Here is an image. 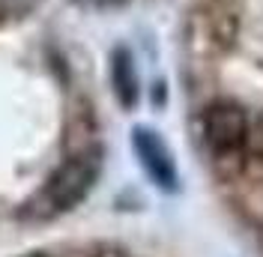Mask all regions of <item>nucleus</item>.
Returning <instances> with one entry per match:
<instances>
[{
  "instance_id": "obj_1",
  "label": "nucleus",
  "mask_w": 263,
  "mask_h": 257,
  "mask_svg": "<svg viewBox=\"0 0 263 257\" xmlns=\"http://www.w3.org/2000/svg\"><path fill=\"white\" fill-rule=\"evenodd\" d=\"M99 168H102L99 150H84L78 156L66 159L48 177V182L39 189V194L27 204L30 207L27 212L36 218H51V215H60V212L78 207L90 194V189L96 186Z\"/></svg>"
},
{
  "instance_id": "obj_2",
  "label": "nucleus",
  "mask_w": 263,
  "mask_h": 257,
  "mask_svg": "<svg viewBox=\"0 0 263 257\" xmlns=\"http://www.w3.org/2000/svg\"><path fill=\"white\" fill-rule=\"evenodd\" d=\"M203 138L215 159L236 156L248 141L246 111L233 102H215L203 114Z\"/></svg>"
},
{
  "instance_id": "obj_3",
  "label": "nucleus",
  "mask_w": 263,
  "mask_h": 257,
  "mask_svg": "<svg viewBox=\"0 0 263 257\" xmlns=\"http://www.w3.org/2000/svg\"><path fill=\"white\" fill-rule=\"evenodd\" d=\"M132 144H135V153L144 164V171L159 189H174L177 186V168H174V159H171V150L164 146V141L153 128H135Z\"/></svg>"
},
{
  "instance_id": "obj_4",
  "label": "nucleus",
  "mask_w": 263,
  "mask_h": 257,
  "mask_svg": "<svg viewBox=\"0 0 263 257\" xmlns=\"http://www.w3.org/2000/svg\"><path fill=\"white\" fill-rule=\"evenodd\" d=\"M111 78H114V90L117 99L132 108L138 102V75H135V63H132V54L126 48L114 51V63H111Z\"/></svg>"
},
{
  "instance_id": "obj_5",
  "label": "nucleus",
  "mask_w": 263,
  "mask_h": 257,
  "mask_svg": "<svg viewBox=\"0 0 263 257\" xmlns=\"http://www.w3.org/2000/svg\"><path fill=\"white\" fill-rule=\"evenodd\" d=\"M33 257H42V254H33Z\"/></svg>"
}]
</instances>
